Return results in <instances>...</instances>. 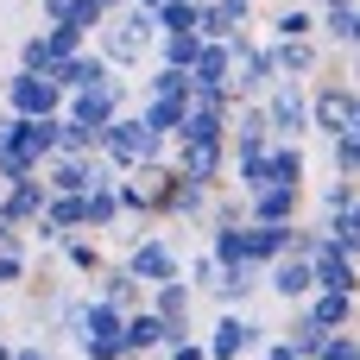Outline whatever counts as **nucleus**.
Returning <instances> with one entry per match:
<instances>
[{
    "label": "nucleus",
    "instance_id": "obj_13",
    "mask_svg": "<svg viewBox=\"0 0 360 360\" xmlns=\"http://www.w3.org/2000/svg\"><path fill=\"white\" fill-rule=\"evenodd\" d=\"M209 184H190V177H177L171 165H165V196H158V221H190V228H202L209 221Z\"/></svg>",
    "mask_w": 360,
    "mask_h": 360
},
{
    "label": "nucleus",
    "instance_id": "obj_29",
    "mask_svg": "<svg viewBox=\"0 0 360 360\" xmlns=\"http://www.w3.org/2000/svg\"><path fill=\"white\" fill-rule=\"evenodd\" d=\"M57 259H63L76 278H95V272L108 266V247H101V234H63V240H57Z\"/></svg>",
    "mask_w": 360,
    "mask_h": 360
},
{
    "label": "nucleus",
    "instance_id": "obj_37",
    "mask_svg": "<svg viewBox=\"0 0 360 360\" xmlns=\"http://www.w3.org/2000/svg\"><path fill=\"white\" fill-rule=\"evenodd\" d=\"M95 146H101V133H89V127H76V120L57 114V152H63V158H89Z\"/></svg>",
    "mask_w": 360,
    "mask_h": 360
},
{
    "label": "nucleus",
    "instance_id": "obj_11",
    "mask_svg": "<svg viewBox=\"0 0 360 360\" xmlns=\"http://www.w3.org/2000/svg\"><path fill=\"white\" fill-rule=\"evenodd\" d=\"M146 310L165 323V335H171V342L196 335V291H190L184 278H171V285H152V291H146Z\"/></svg>",
    "mask_w": 360,
    "mask_h": 360
},
{
    "label": "nucleus",
    "instance_id": "obj_10",
    "mask_svg": "<svg viewBox=\"0 0 360 360\" xmlns=\"http://www.w3.org/2000/svg\"><path fill=\"white\" fill-rule=\"evenodd\" d=\"M184 76H190V101H221V108H234V101H228V76H234L228 44H202Z\"/></svg>",
    "mask_w": 360,
    "mask_h": 360
},
{
    "label": "nucleus",
    "instance_id": "obj_34",
    "mask_svg": "<svg viewBox=\"0 0 360 360\" xmlns=\"http://www.w3.org/2000/svg\"><path fill=\"white\" fill-rule=\"evenodd\" d=\"M57 63H63V57H57V51L44 44V32H25V38H19V63H13V70H32V76H51Z\"/></svg>",
    "mask_w": 360,
    "mask_h": 360
},
{
    "label": "nucleus",
    "instance_id": "obj_15",
    "mask_svg": "<svg viewBox=\"0 0 360 360\" xmlns=\"http://www.w3.org/2000/svg\"><path fill=\"white\" fill-rule=\"evenodd\" d=\"M259 291H272L285 310H297L310 291H316V278H310V259H272V266H259Z\"/></svg>",
    "mask_w": 360,
    "mask_h": 360
},
{
    "label": "nucleus",
    "instance_id": "obj_25",
    "mask_svg": "<svg viewBox=\"0 0 360 360\" xmlns=\"http://www.w3.org/2000/svg\"><path fill=\"white\" fill-rule=\"evenodd\" d=\"M266 177L272 184H291V190H310V152L291 146V139H272L266 146Z\"/></svg>",
    "mask_w": 360,
    "mask_h": 360
},
{
    "label": "nucleus",
    "instance_id": "obj_20",
    "mask_svg": "<svg viewBox=\"0 0 360 360\" xmlns=\"http://www.w3.org/2000/svg\"><path fill=\"white\" fill-rule=\"evenodd\" d=\"M266 44H272V38H266ZM272 63H278V76H285V82H316V70H323V44H316V38L272 44Z\"/></svg>",
    "mask_w": 360,
    "mask_h": 360
},
{
    "label": "nucleus",
    "instance_id": "obj_5",
    "mask_svg": "<svg viewBox=\"0 0 360 360\" xmlns=\"http://www.w3.org/2000/svg\"><path fill=\"white\" fill-rule=\"evenodd\" d=\"M259 114H266V133L272 139H291V146L310 139V89L304 82H272L259 95Z\"/></svg>",
    "mask_w": 360,
    "mask_h": 360
},
{
    "label": "nucleus",
    "instance_id": "obj_32",
    "mask_svg": "<svg viewBox=\"0 0 360 360\" xmlns=\"http://www.w3.org/2000/svg\"><path fill=\"white\" fill-rule=\"evenodd\" d=\"M291 38H316V6H278L272 13V44H291Z\"/></svg>",
    "mask_w": 360,
    "mask_h": 360
},
{
    "label": "nucleus",
    "instance_id": "obj_46",
    "mask_svg": "<svg viewBox=\"0 0 360 360\" xmlns=\"http://www.w3.org/2000/svg\"><path fill=\"white\" fill-rule=\"evenodd\" d=\"M13 360H57V348H44V342H13Z\"/></svg>",
    "mask_w": 360,
    "mask_h": 360
},
{
    "label": "nucleus",
    "instance_id": "obj_43",
    "mask_svg": "<svg viewBox=\"0 0 360 360\" xmlns=\"http://www.w3.org/2000/svg\"><path fill=\"white\" fill-rule=\"evenodd\" d=\"M316 360H360V342H354V329H335L323 348H316Z\"/></svg>",
    "mask_w": 360,
    "mask_h": 360
},
{
    "label": "nucleus",
    "instance_id": "obj_48",
    "mask_svg": "<svg viewBox=\"0 0 360 360\" xmlns=\"http://www.w3.org/2000/svg\"><path fill=\"white\" fill-rule=\"evenodd\" d=\"M89 6H95V13H114V6H127V0H89Z\"/></svg>",
    "mask_w": 360,
    "mask_h": 360
},
{
    "label": "nucleus",
    "instance_id": "obj_50",
    "mask_svg": "<svg viewBox=\"0 0 360 360\" xmlns=\"http://www.w3.org/2000/svg\"><path fill=\"white\" fill-rule=\"evenodd\" d=\"M133 6H158V0H133Z\"/></svg>",
    "mask_w": 360,
    "mask_h": 360
},
{
    "label": "nucleus",
    "instance_id": "obj_19",
    "mask_svg": "<svg viewBox=\"0 0 360 360\" xmlns=\"http://www.w3.org/2000/svg\"><path fill=\"white\" fill-rule=\"evenodd\" d=\"M171 139H190V146H228V108L221 101H190L184 108V127Z\"/></svg>",
    "mask_w": 360,
    "mask_h": 360
},
{
    "label": "nucleus",
    "instance_id": "obj_23",
    "mask_svg": "<svg viewBox=\"0 0 360 360\" xmlns=\"http://www.w3.org/2000/svg\"><path fill=\"white\" fill-rule=\"evenodd\" d=\"M38 209H44V184H38V177L0 184V221H6V228H32Z\"/></svg>",
    "mask_w": 360,
    "mask_h": 360
},
{
    "label": "nucleus",
    "instance_id": "obj_35",
    "mask_svg": "<svg viewBox=\"0 0 360 360\" xmlns=\"http://www.w3.org/2000/svg\"><path fill=\"white\" fill-rule=\"evenodd\" d=\"M57 234H82V196H51L44 190V209H38Z\"/></svg>",
    "mask_w": 360,
    "mask_h": 360
},
{
    "label": "nucleus",
    "instance_id": "obj_12",
    "mask_svg": "<svg viewBox=\"0 0 360 360\" xmlns=\"http://www.w3.org/2000/svg\"><path fill=\"white\" fill-rule=\"evenodd\" d=\"M177 177H190V184H209V190H221L228 184V146H190V139H171V158H165Z\"/></svg>",
    "mask_w": 360,
    "mask_h": 360
},
{
    "label": "nucleus",
    "instance_id": "obj_6",
    "mask_svg": "<svg viewBox=\"0 0 360 360\" xmlns=\"http://www.w3.org/2000/svg\"><path fill=\"white\" fill-rule=\"evenodd\" d=\"M158 196H165V165H133V171L114 177V209H120V221L158 228Z\"/></svg>",
    "mask_w": 360,
    "mask_h": 360
},
{
    "label": "nucleus",
    "instance_id": "obj_1",
    "mask_svg": "<svg viewBox=\"0 0 360 360\" xmlns=\"http://www.w3.org/2000/svg\"><path fill=\"white\" fill-rule=\"evenodd\" d=\"M152 38H158V19H152V6H114L101 25H95V57L108 63V70H139L146 63V51H152Z\"/></svg>",
    "mask_w": 360,
    "mask_h": 360
},
{
    "label": "nucleus",
    "instance_id": "obj_24",
    "mask_svg": "<svg viewBox=\"0 0 360 360\" xmlns=\"http://www.w3.org/2000/svg\"><path fill=\"white\" fill-rule=\"evenodd\" d=\"M171 335H165V323L152 316V310H127V323H120V354L127 360H146V354H158Z\"/></svg>",
    "mask_w": 360,
    "mask_h": 360
},
{
    "label": "nucleus",
    "instance_id": "obj_47",
    "mask_svg": "<svg viewBox=\"0 0 360 360\" xmlns=\"http://www.w3.org/2000/svg\"><path fill=\"white\" fill-rule=\"evenodd\" d=\"M259 354H266V360H304V354H291V348H285V342H278V335H272V342H266V348H259Z\"/></svg>",
    "mask_w": 360,
    "mask_h": 360
},
{
    "label": "nucleus",
    "instance_id": "obj_36",
    "mask_svg": "<svg viewBox=\"0 0 360 360\" xmlns=\"http://www.w3.org/2000/svg\"><path fill=\"white\" fill-rule=\"evenodd\" d=\"M316 209L323 215H342V209H360V177H329L316 190Z\"/></svg>",
    "mask_w": 360,
    "mask_h": 360
},
{
    "label": "nucleus",
    "instance_id": "obj_39",
    "mask_svg": "<svg viewBox=\"0 0 360 360\" xmlns=\"http://www.w3.org/2000/svg\"><path fill=\"white\" fill-rule=\"evenodd\" d=\"M152 19H158V32H196V0H158Z\"/></svg>",
    "mask_w": 360,
    "mask_h": 360
},
{
    "label": "nucleus",
    "instance_id": "obj_14",
    "mask_svg": "<svg viewBox=\"0 0 360 360\" xmlns=\"http://www.w3.org/2000/svg\"><path fill=\"white\" fill-rule=\"evenodd\" d=\"M272 82H285V76H278V63H272V44L259 38L247 57H234V76H228V101H259Z\"/></svg>",
    "mask_w": 360,
    "mask_h": 360
},
{
    "label": "nucleus",
    "instance_id": "obj_17",
    "mask_svg": "<svg viewBox=\"0 0 360 360\" xmlns=\"http://www.w3.org/2000/svg\"><path fill=\"white\" fill-rule=\"evenodd\" d=\"M316 44H329V51H354L360 44V6L354 0H329V6H316Z\"/></svg>",
    "mask_w": 360,
    "mask_h": 360
},
{
    "label": "nucleus",
    "instance_id": "obj_49",
    "mask_svg": "<svg viewBox=\"0 0 360 360\" xmlns=\"http://www.w3.org/2000/svg\"><path fill=\"white\" fill-rule=\"evenodd\" d=\"M0 360H13V342H6V335H0Z\"/></svg>",
    "mask_w": 360,
    "mask_h": 360
},
{
    "label": "nucleus",
    "instance_id": "obj_16",
    "mask_svg": "<svg viewBox=\"0 0 360 360\" xmlns=\"http://www.w3.org/2000/svg\"><path fill=\"white\" fill-rule=\"evenodd\" d=\"M297 215H304V190H291V184H266L247 196V221H259V228H291Z\"/></svg>",
    "mask_w": 360,
    "mask_h": 360
},
{
    "label": "nucleus",
    "instance_id": "obj_45",
    "mask_svg": "<svg viewBox=\"0 0 360 360\" xmlns=\"http://www.w3.org/2000/svg\"><path fill=\"white\" fill-rule=\"evenodd\" d=\"M228 25H253V0H215Z\"/></svg>",
    "mask_w": 360,
    "mask_h": 360
},
{
    "label": "nucleus",
    "instance_id": "obj_21",
    "mask_svg": "<svg viewBox=\"0 0 360 360\" xmlns=\"http://www.w3.org/2000/svg\"><path fill=\"white\" fill-rule=\"evenodd\" d=\"M108 76H114V70H108V63H101V57H95V44H82V51H76V57H63V63H57V70H51V82H57V89H63V95H76V89H101V82H108Z\"/></svg>",
    "mask_w": 360,
    "mask_h": 360
},
{
    "label": "nucleus",
    "instance_id": "obj_42",
    "mask_svg": "<svg viewBox=\"0 0 360 360\" xmlns=\"http://www.w3.org/2000/svg\"><path fill=\"white\" fill-rule=\"evenodd\" d=\"M38 32H44V44H51V51H57V57H76V51H82V44H89V38H82V32H76V25H38Z\"/></svg>",
    "mask_w": 360,
    "mask_h": 360
},
{
    "label": "nucleus",
    "instance_id": "obj_41",
    "mask_svg": "<svg viewBox=\"0 0 360 360\" xmlns=\"http://www.w3.org/2000/svg\"><path fill=\"white\" fill-rule=\"evenodd\" d=\"M215 278H221V266H215L209 253H196V259L184 253V285H190L196 297H209V291H215Z\"/></svg>",
    "mask_w": 360,
    "mask_h": 360
},
{
    "label": "nucleus",
    "instance_id": "obj_9",
    "mask_svg": "<svg viewBox=\"0 0 360 360\" xmlns=\"http://www.w3.org/2000/svg\"><path fill=\"white\" fill-rule=\"evenodd\" d=\"M0 108L19 114V120H38V114H63V89L51 76H32V70H13L0 76Z\"/></svg>",
    "mask_w": 360,
    "mask_h": 360
},
{
    "label": "nucleus",
    "instance_id": "obj_18",
    "mask_svg": "<svg viewBox=\"0 0 360 360\" xmlns=\"http://www.w3.org/2000/svg\"><path fill=\"white\" fill-rule=\"evenodd\" d=\"M89 297H101V304H114V310H146V285H139L120 259H108V266L89 278Z\"/></svg>",
    "mask_w": 360,
    "mask_h": 360
},
{
    "label": "nucleus",
    "instance_id": "obj_38",
    "mask_svg": "<svg viewBox=\"0 0 360 360\" xmlns=\"http://www.w3.org/2000/svg\"><path fill=\"white\" fill-rule=\"evenodd\" d=\"M329 165L335 177H360V133H329Z\"/></svg>",
    "mask_w": 360,
    "mask_h": 360
},
{
    "label": "nucleus",
    "instance_id": "obj_8",
    "mask_svg": "<svg viewBox=\"0 0 360 360\" xmlns=\"http://www.w3.org/2000/svg\"><path fill=\"white\" fill-rule=\"evenodd\" d=\"M133 89H127V76L114 70L101 89H76V95H63V120H76V127H89V133H101L114 114H127L133 101H127Z\"/></svg>",
    "mask_w": 360,
    "mask_h": 360
},
{
    "label": "nucleus",
    "instance_id": "obj_40",
    "mask_svg": "<svg viewBox=\"0 0 360 360\" xmlns=\"http://www.w3.org/2000/svg\"><path fill=\"white\" fill-rule=\"evenodd\" d=\"M139 95H190V76H184V70L152 63V70H146V82H139Z\"/></svg>",
    "mask_w": 360,
    "mask_h": 360
},
{
    "label": "nucleus",
    "instance_id": "obj_26",
    "mask_svg": "<svg viewBox=\"0 0 360 360\" xmlns=\"http://www.w3.org/2000/svg\"><path fill=\"white\" fill-rule=\"evenodd\" d=\"M310 278H316V291H360V266L348 253H329L323 240H316V253H310Z\"/></svg>",
    "mask_w": 360,
    "mask_h": 360
},
{
    "label": "nucleus",
    "instance_id": "obj_27",
    "mask_svg": "<svg viewBox=\"0 0 360 360\" xmlns=\"http://www.w3.org/2000/svg\"><path fill=\"white\" fill-rule=\"evenodd\" d=\"M184 108H190V95H139V127L146 133H158V139H171L177 127H184Z\"/></svg>",
    "mask_w": 360,
    "mask_h": 360
},
{
    "label": "nucleus",
    "instance_id": "obj_7",
    "mask_svg": "<svg viewBox=\"0 0 360 360\" xmlns=\"http://www.w3.org/2000/svg\"><path fill=\"white\" fill-rule=\"evenodd\" d=\"M266 342H272V329H266L253 310H221V323L202 335L209 360H247V354H259Z\"/></svg>",
    "mask_w": 360,
    "mask_h": 360
},
{
    "label": "nucleus",
    "instance_id": "obj_33",
    "mask_svg": "<svg viewBox=\"0 0 360 360\" xmlns=\"http://www.w3.org/2000/svg\"><path fill=\"white\" fill-rule=\"evenodd\" d=\"M152 51H158V63H165V70H190V57L202 51V38H196V32H158V38H152Z\"/></svg>",
    "mask_w": 360,
    "mask_h": 360
},
{
    "label": "nucleus",
    "instance_id": "obj_2",
    "mask_svg": "<svg viewBox=\"0 0 360 360\" xmlns=\"http://www.w3.org/2000/svg\"><path fill=\"white\" fill-rule=\"evenodd\" d=\"M101 158H108V171L120 177V171H133V165H165L171 158V139H158V133H146L139 127V114L127 108V114H114L108 127H101V146H95Z\"/></svg>",
    "mask_w": 360,
    "mask_h": 360
},
{
    "label": "nucleus",
    "instance_id": "obj_3",
    "mask_svg": "<svg viewBox=\"0 0 360 360\" xmlns=\"http://www.w3.org/2000/svg\"><path fill=\"white\" fill-rule=\"evenodd\" d=\"M120 266H127V272H133V278L152 291V285L184 278V247H177L171 234H158V228H152V234H139L133 247H120Z\"/></svg>",
    "mask_w": 360,
    "mask_h": 360
},
{
    "label": "nucleus",
    "instance_id": "obj_51",
    "mask_svg": "<svg viewBox=\"0 0 360 360\" xmlns=\"http://www.w3.org/2000/svg\"><path fill=\"white\" fill-rule=\"evenodd\" d=\"M316 6H329V0H316Z\"/></svg>",
    "mask_w": 360,
    "mask_h": 360
},
{
    "label": "nucleus",
    "instance_id": "obj_4",
    "mask_svg": "<svg viewBox=\"0 0 360 360\" xmlns=\"http://www.w3.org/2000/svg\"><path fill=\"white\" fill-rule=\"evenodd\" d=\"M310 89V139L360 133V95L354 82H304Z\"/></svg>",
    "mask_w": 360,
    "mask_h": 360
},
{
    "label": "nucleus",
    "instance_id": "obj_31",
    "mask_svg": "<svg viewBox=\"0 0 360 360\" xmlns=\"http://www.w3.org/2000/svg\"><path fill=\"white\" fill-rule=\"evenodd\" d=\"M114 228H120L114 184H108V190H89V196H82V234H114Z\"/></svg>",
    "mask_w": 360,
    "mask_h": 360
},
{
    "label": "nucleus",
    "instance_id": "obj_44",
    "mask_svg": "<svg viewBox=\"0 0 360 360\" xmlns=\"http://www.w3.org/2000/svg\"><path fill=\"white\" fill-rule=\"evenodd\" d=\"M158 354L165 360H209V348H202V335H184V342H165Z\"/></svg>",
    "mask_w": 360,
    "mask_h": 360
},
{
    "label": "nucleus",
    "instance_id": "obj_28",
    "mask_svg": "<svg viewBox=\"0 0 360 360\" xmlns=\"http://www.w3.org/2000/svg\"><path fill=\"white\" fill-rule=\"evenodd\" d=\"M209 297H215L221 310H247V304L259 297V266H247V259H240V266H221V278H215Z\"/></svg>",
    "mask_w": 360,
    "mask_h": 360
},
{
    "label": "nucleus",
    "instance_id": "obj_30",
    "mask_svg": "<svg viewBox=\"0 0 360 360\" xmlns=\"http://www.w3.org/2000/svg\"><path fill=\"white\" fill-rule=\"evenodd\" d=\"M32 247H25V234L19 228H6L0 234V291H13V285H25V272H32Z\"/></svg>",
    "mask_w": 360,
    "mask_h": 360
},
{
    "label": "nucleus",
    "instance_id": "obj_22",
    "mask_svg": "<svg viewBox=\"0 0 360 360\" xmlns=\"http://www.w3.org/2000/svg\"><path fill=\"white\" fill-rule=\"evenodd\" d=\"M323 335H335V329H354V291H310L304 304H297Z\"/></svg>",
    "mask_w": 360,
    "mask_h": 360
}]
</instances>
